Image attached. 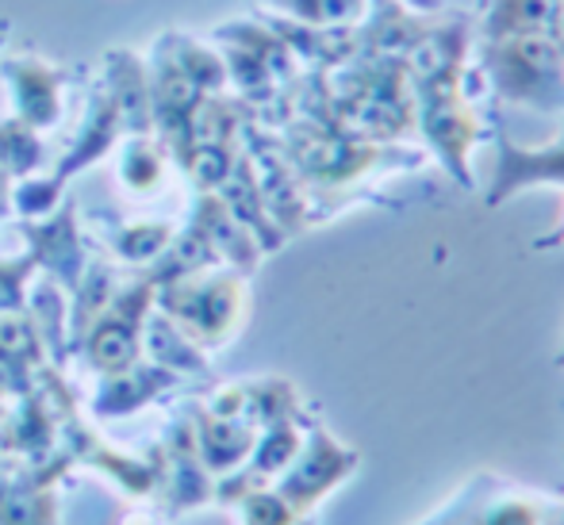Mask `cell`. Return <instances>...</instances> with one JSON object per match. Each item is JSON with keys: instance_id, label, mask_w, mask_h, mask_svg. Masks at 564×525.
I'll return each instance as SVG.
<instances>
[{"instance_id": "cell-3", "label": "cell", "mask_w": 564, "mask_h": 525, "mask_svg": "<svg viewBox=\"0 0 564 525\" xmlns=\"http://www.w3.org/2000/svg\"><path fill=\"white\" fill-rule=\"evenodd\" d=\"M538 185H557L564 188V123L557 139L545 146H519L507 134L496 139V162H491V181L484 200L491 208L507 204L511 196H522Z\"/></svg>"}, {"instance_id": "cell-6", "label": "cell", "mask_w": 564, "mask_h": 525, "mask_svg": "<svg viewBox=\"0 0 564 525\" xmlns=\"http://www.w3.org/2000/svg\"><path fill=\"white\" fill-rule=\"evenodd\" d=\"M550 39L557 43V51L564 54V8L557 12V20H553V28H550Z\"/></svg>"}, {"instance_id": "cell-5", "label": "cell", "mask_w": 564, "mask_h": 525, "mask_svg": "<svg viewBox=\"0 0 564 525\" xmlns=\"http://www.w3.org/2000/svg\"><path fill=\"white\" fill-rule=\"evenodd\" d=\"M534 245H538V250H557V245H564V215L557 219V227H553L550 234H542V238H538Z\"/></svg>"}, {"instance_id": "cell-2", "label": "cell", "mask_w": 564, "mask_h": 525, "mask_svg": "<svg viewBox=\"0 0 564 525\" xmlns=\"http://www.w3.org/2000/svg\"><path fill=\"white\" fill-rule=\"evenodd\" d=\"M460 39H453L449 51L434 54V66L419 74V123L426 142L438 150L446 169L457 173L460 185H468V150L476 142V116L460 97Z\"/></svg>"}, {"instance_id": "cell-4", "label": "cell", "mask_w": 564, "mask_h": 525, "mask_svg": "<svg viewBox=\"0 0 564 525\" xmlns=\"http://www.w3.org/2000/svg\"><path fill=\"white\" fill-rule=\"evenodd\" d=\"M564 8V0H484V39L503 35H550L553 20Z\"/></svg>"}, {"instance_id": "cell-7", "label": "cell", "mask_w": 564, "mask_h": 525, "mask_svg": "<svg viewBox=\"0 0 564 525\" xmlns=\"http://www.w3.org/2000/svg\"><path fill=\"white\" fill-rule=\"evenodd\" d=\"M557 364L564 369V330H561V349H557Z\"/></svg>"}, {"instance_id": "cell-1", "label": "cell", "mask_w": 564, "mask_h": 525, "mask_svg": "<svg viewBox=\"0 0 564 525\" xmlns=\"http://www.w3.org/2000/svg\"><path fill=\"white\" fill-rule=\"evenodd\" d=\"M480 66L503 105L564 116V54L545 31L480 39Z\"/></svg>"}]
</instances>
